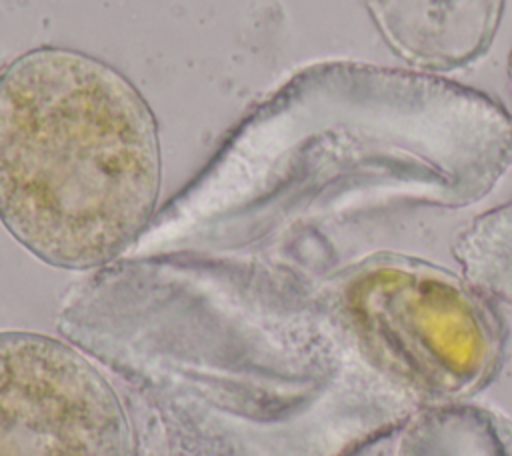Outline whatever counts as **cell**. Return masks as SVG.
<instances>
[{
    "mask_svg": "<svg viewBox=\"0 0 512 456\" xmlns=\"http://www.w3.org/2000/svg\"><path fill=\"white\" fill-rule=\"evenodd\" d=\"M342 306L366 356L420 394L466 392L496 356V326L484 304L456 278L414 260L362 266Z\"/></svg>",
    "mask_w": 512,
    "mask_h": 456,
    "instance_id": "cell-2",
    "label": "cell"
},
{
    "mask_svg": "<svg viewBox=\"0 0 512 456\" xmlns=\"http://www.w3.org/2000/svg\"><path fill=\"white\" fill-rule=\"evenodd\" d=\"M508 72H510V86H512V54H510V70Z\"/></svg>",
    "mask_w": 512,
    "mask_h": 456,
    "instance_id": "cell-5",
    "label": "cell"
},
{
    "mask_svg": "<svg viewBox=\"0 0 512 456\" xmlns=\"http://www.w3.org/2000/svg\"><path fill=\"white\" fill-rule=\"evenodd\" d=\"M0 456H132L112 384L74 346L0 330Z\"/></svg>",
    "mask_w": 512,
    "mask_h": 456,
    "instance_id": "cell-3",
    "label": "cell"
},
{
    "mask_svg": "<svg viewBox=\"0 0 512 456\" xmlns=\"http://www.w3.org/2000/svg\"><path fill=\"white\" fill-rule=\"evenodd\" d=\"M504 0H366L390 48L410 64L454 70L490 46Z\"/></svg>",
    "mask_w": 512,
    "mask_h": 456,
    "instance_id": "cell-4",
    "label": "cell"
},
{
    "mask_svg": "<svg viewBox=\"0 0 512 456\" xmlns=\"http://www.w3.org/2000/svg\"><path fill=\"white\" fill-rule=\"evenodd\" d=\"M162 184L156 118L110 64L44 46L0 72V222L54 268L118 258Z\"/></svg>",
    "mask_w": 512,
    "mask_h": 456,
    "instance_id": "cell-1",
    "label": "cell"
}]
</instances>
